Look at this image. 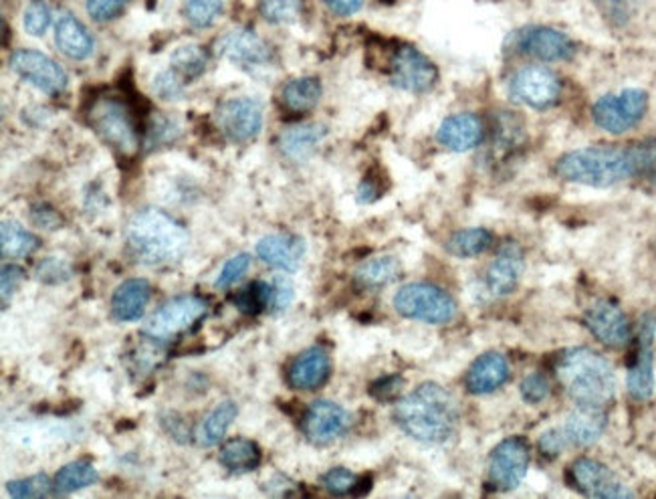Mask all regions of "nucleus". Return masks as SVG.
I'll return each instance as SVG.
<instances>
[{"label": "nucleus", "instance_id": "f257e3e1", "mask_svg": "<svg viewBox=\"0 0 656 499\" xmlns=\"http://www.w3.org/2000/svg\"><path fill=\"white\" fill-rule=\"evenodd\" d=\"M458 404L436 382H424L406 394L394 408V421L411 439L424 445H443L458 427Z\"/></svg>", "mask_w": 656, "mask_h": 499}, {"label": "nucleus", "instance_id": "f03ea898", "mask_svg": "<svg viewBox=\"0 0 656 499\" xmlns=\"http://www.w3.org/2000/svg\"><path fill=\"white\" fill-rule=\"evenodd\" d=\"M558 381L578 406L604 408L614 401L616 374L606 358L590 348L565 350L558 367Z\"/></svg>", "mask_w": 656, "mask_h": 499}, {"label": "nucleus", "instance_id": "7ed1b4c3", "mask_svg": "<svg viewBox=\"0 0 656 499\" xmlns=\"http://www.w3.org/2000/svg\"><path fill=\"white\" fill-rule=\"evenodd\" d=\"M131 257L144 265L174 263L188 251V233L170 214L144 209L134 214L126 229Z\"/></svg>", "mask_w": 656, "mask_h": 499}, {"label": "nucleus", "instance_id": "20e7f679", "mask_svg": "<svg viewBox=\"0 0 656 499\" xmlns=\"http://www.w3.org/2000/svg\"><path fill=\"white\" fill-rule=\"evenodd\" d=\"M556 172L568 182L609 189L634 179L633 150L618 146L580 148L563 155L556 164Z\"/></svg>", "mask_w": 656, "mask_h": 499}, {"label": "nucleus", "instance_id": "39448f33", "mask_svg": "<svg viewBox=\"0 0 656 499\" xmlns=\"http://www.w3.org/2000/svg\"><path fill=\"white\" fill-rule=\"evenodd\" d=\"M92 130L119 155L131 156L138 152L140 136L136 121L126 102L118 97H97L87 109Z\"/></svg>", "mask_w": 656, "mask_h": 499}, {"label": "nucleus", "instance_id": "423d86ee", "mask_svg": "<svg viewBox=\"0 0 656 499\" xmlns=\"http://www.w3.org/2000/svg\"><path fill=\"white\" fill-rule=\"evenodd\" d=\"M394 308L402 318L443 326L455 320L457 304L441 287L431 284H409L394 296Z\"/></svg>", "mask_w": 656, "mask_h": 499}, {"label": "nucleus", "instance_id": "0eeeda50", "mask_svg": "<svg viewBox=\"0 0 656 499\" xmlns=\"http://www.w3.org/2000/svg\"><path fill=\"white\" fill-rule=\"evenodd\" d=\"M648 109V96L643 89H624L618 94L600 97L592 107L597 128L609 134H624L641 124Z\"/></svg>", "mask_w": 656, "mask_h": 499}, {"label": "nucleus", "instance_id": "6e6552de", "mask_svg": "<svg viewBox=\"0 0 656 499\" xmlns=\"http://www.w3.org/2000/svg\"><path fill=\"white\" fill-rule=\"evenodd\" d=\"M214 121L229 142H253L263 130V107L253 97H235L219 106Z\"/></svg>", "mask_w": 656, "mask_h": 499}, {"label": "nucleus", "instance_id": "1a4fd4ad", "mask_svg": "<svg viewBox=\"0 0 656 499\" xmlns=\"http://www.w3.org/2000/svg\"><path fill=\"white\" fill-rule=\"evenodd\" d=\"M388 73L392 85L409 94H426L433 89L438 79V72L433 61L419 49L409 47V45L394 51Z\"/></svg>", "mask_w": 656, "mask_h": 499}, {"label": "nucleus", "instance_id": "9d476101", "mask_svg": "<svg viewBox=\"0 0 656 499\" xmlns=\"http://www.w3.org/2000/svg\"><path fill=\"white\" fill-rule=\"evenodd\" d=\"M509 92L514 99L523 106L548 109L558 104L562 94V84H560V77L548 67L529 65L514 75Z\"/></svg>", "mask_w": 656, "mask_h": 499}, {"label": "nucleus", "instance_id": "9b49d317", "mask_svg": "<svg viewBox=\"0 0 656 499\" xmlns=\"http://www.w3.org/2000/svg\"><path fill=\"white\" fill-rule=\"evenodd\" d=\"M531 449L528 440L509 437L501 440L489 459V481L495 489H516L528 476Z\"/></svg>", "mask_w": 656, "mask_h": 499}, {"label": "nucleus", "instance_id": "f8f14e48", "mask_svg": "<svg viewBox=\"0 0 656 499\" xmlns=\"http://www.w3.org/2000/svg\"><path fill=\"white\" fill-rule=\"evenodd\" d=\"M9 63L12 72L19 73L24 82L35 85L39 92L47 96H60L67 87V73L63 72L60 63L41 51L19 49L12 53Z\"/></svg>", "mask_w": 656, "mask_h": 499}, {"label": "nucleus", "instance_id": "ddd939ff", "mask_svg": "<svg viewBox=\"0 0 656 499\" xmlns=\"http://www.w3.org/2000/svg\"><path fill=\"white\" fill-rule=\"evenodd\" d=\"M207 314V301L197 296H180V298L166 301L158 309L148 323L146 332L152 338L165 340L180 332H187L194 323H199Z\"/></svg>", "mask_w": 656, "mask_h": 499}, {"label": "nucleus", "instance_id": "4468645a", "mask_svg": "<svg viewBox=\"0 0 656 499\" xmlns=\"http://www.w3.org/2000/svg\"><path fill=\"white\" fill-rule=\"evenodd\" d=\"M655 316H645L641 321L638 344L634 352L633 364L628 369L626 386L628 393L636 401H648L655 393V357H653V342H655Z\"/></svg>", "mask_w": 656, "mask_h": 499}, {"label": "nucleus", "instance_id": "2eb2a0df", "mask_svg": "<svg viewBox=\"0 0 656 499\" xmlns=\"http://www.w3.org/2000/svg\"><path fill=\"white\" fill-rule=\"evenodd\" d=\"M584 323H586L590 333L609 348L621 350L628 346L633 338V330L626 314L622 311L621 306H616L610 299H597L584 314Z\"/></svg>", "mask_w": 656, "mask_h": 499}, {"label": "nucleus", "instance_id": "dca6fc26", "mask_svg": "<svg viewBox=\"0 0 656 499\" xmlns=\"http://www.w3.org/2000/svg\"><path fill=\"white\" fill-rule=\"evenodd\" d=\"M352 427V415L334 401H316L304 415V433L314 445H329L343 437Z\"/></svg>", "mask_w": 656, "mask_h": 499}, {"label": "nucleus", "instance_id": "f3484780", "mask_svg": "<svg viewBox=\"0 0 656 499\" xmlns=\"http://www.w3.org/2000/svg\"><path fill=\"white\" fill-rule=\"evenodd\" d=\"M570 481L575 489L586 493L588 498L628 499L636 496L633 489L616 479L606 465L586 457L578 459L570 467Z\"/></svg>", "mask_w": 656, "mask_h": 499}, {"label": "nucleus", "instance_id": "a211bd4d", "mask_svg": "<svg viewBox=\"0 0 656 499\" xmlns=\"http://www.w3.org/2000/svg\"><path fill=\"white\" fill-rule=\"evenodd\" d=\"M516 49L523 55L541 61H568L575 55L574 41L551 26H533L521 31L516 39Z\"/></svg>", "mask_w": 656, "mask_h": 499}, {"label": "nucleus", "instance_id": "6ab92c4d", "mask_svg": "<svg viewBox=\"0 0 656 499\" xmlns=\"http://www.w3.org/2000/svg\"><path fill=\"white\" fill-rule=\"evenodd\" d=\"M219 55L235 63L239 67L253 70L263 67L271 61V49L261 36L251 29H235L216 43Z\"/></svg>", "mask_w": 656, "mask_h": 499}, {"label": "nucleus", "instance_id": "aec40b11", "mask_svg": "<svg viewBox=\"0 0 656 499\" xmlns=\"http://www.w3.org/2000/svg\"><path fill=\"white\" fill-rule=\"evenodd\" d=\"M523 267H526V262H523L521 247L514 241L504 243L495 262L487 269V279H485L487 289L495 298H505V296L514 294L519 279H521V274H523Z\"/></svg>", "mask_w": 656, "mask_h": 499}, {"label": "nucleus", "instance_id": "412c9836", "mask_svg": "<svg viewBox=\"0 0 656 499\" xmlns=\"http://www.w3.org/2000/svg\"><path fill=\"white\" fill-rule=\"evenodd\" d=\"M331 360L324 348H309L295 358L287 372V382L295 391H316L328 382Z\"/></svg>", "mask_w": 656, "mask_h": 499}, {"label": "nucleus", "instance_id": "4be33fe9", "mask_svg": "<svg viewBox=\"0 0 656 499\" xmlns=\"http://www.w3.org/2000/svg\"><path fill=\"white\" fill-rule=\"evenodd\" d=\"M304 238L295 235H269L257 243V257L273 269L294 274L304 262Z\"/></svg>", "mask_w": 656, "mask_h": 499}, {"label": "nucleus", "instance_id": "5701e85b", "mask_svg": "<svg viewBox=\"0 0 656 499\" xmlns=\"http://www.w3.org/2000/svg\"><path fill=\"white\" fill-rule=\"evenodd\" d=\"M509 381V362L499 352H487L470 364L465 376V384L470 394H491L499 391Z\"/></svg>", "mask_w": 656, "mask_h": 499}, {"label": "nucleus", "instance_id": "b1692460", "mask_svg": "<svg viewBox=\"0 0 656 499\" xmlns=\"http://www.w3.org/2000/svg\"><path fill=\"white\" fill-rule=\"evenodd\" d=\"M485 128L479 116L475 114H457L446 118L438 128V142L453 152H467L483 142Z\"/></svg>", "mask_w": 656, "mask_h": 499}, {"label": "nucleus", "instance_id": "393cba45", "mask_svg": "<svg viewBox=\"0 0 656 499\" xmlns=\"http://www.w3.org/2000/svg\"><path fill=\"white\" fill-rule=\"evenodd\" d=\"M606 423H609V415L604 408L578 406L574 413L568 416L562 431L570 445L590 447L602 437V433L606 431Z\"/></svg>", "mask_w": 656, "mask_h": 499}, {"label": "nucleus", "instance_id": "a878e982", "mask_svg": "<svg viewBox=\"0 0 656 499\" xmlns=\"http://www.w3.org/2000/svg\"><path fill=\"white\" fill-rule=\"evenodd\" d=\"M55 41L61 53L73 61L87 60L94 53V36L87 31V26L70 12H63L55 24Z\"/></svg>", "mask_w": 656, "mask_h": 499}, {"label": "nucleus", "instance_id": "bb28decb", "mask_svg": "<svg viewBox=\"0 0 656 499\" xmlns=\"http://www.w3.org/2000/svg\"><path fill=\"white\" fill-rule=\"evenodd\" d=\"M152 298V286L146 279H128L119 284L112 298V314L118 321H138Z\"/></svg>", "mask_w": 656, "mask_h": 499}, {"label": "nucleus", "instance_id": "cd10ccee", "mask_svg": "<svg viewBox=\"0 0 656 499\" xmlns=\"http://www.w3.org/2000/svg\"><path fill=\"white\" fill-rule=\"evenodd\" d=\"M326 138V128L316 124L292 126L279 136V148L283 155L294 162H304L316 152L317 146Z\"/></svg>", "mask_w": 656, "mask_h": 499}, {"label": "nucleus", "instance_id": "c85d7f7f", "mask_svg": "<svg viewBox=\"0 0 656 499\" xmlns=\"http://www.w3.org/2000/svg\"><path fill=\"white\" fill-rule=\"evenodd\" d=\"M219 461L231 474H248L261 465L263 453L255 440L231 439L221 447Z\"/></svg>", "mask_w": 656, "mask_h": 499}, {"label": "nucleus", "instance_id": "c756f323", "mask_svg": "<svg viewBox=\"0 0 656 499\" xmlns=\"http://www.w3.org/2000/svg\"><path fill=\"white\" fill-rule=\"evenodd\" d=\"M236 415H239V408L233 401H223V403L216 404L211 413L202 418V423L197 428L194 437H197L200 447H214L216 443H221L226 431L233 425Z\"/></svg>", "mask_w": 656, "mask_h": 499}, {"label": "nucleus", "instance_id": "7c9ffc66", "mask_svg": "<svg viewBox=\"0 0 656 499\" xmlns=\"http://www.w3.org/2000/svg\"><path fill=\"white\" fill-rule=\"evenodd\" d=\"M321 92V82L317 77H297L282 89L283 107L294 114H305L317 106Z\"/></svg>", "mask_w": 656, "mask_h": 499}, {"label": "nucleus", "instance_id": "2f4dec72", "mask_svg": "<svg viewBox=\"0 0 656 499\" xmlns=\"http://www.w3.org/2000/svg\"><path fill=\"white\" fill-rule=\"evenodd\" d=\"M39 247V238L14 221H4L0 226V251L4 259H21Z\"/></svg>", "mask_w": 656, "mask_h": 499}, {"label": "nucleus", "instance_id": "473e14b6", "mask_svg": "<svg viewBox=\"0 0 656 499\" xmlns=\"http://www.w3.org/2000/svg\"><path fill=\"white\" fill-rule=\"evenodd\" d=\"M491 233L483 226H477V229H465V231L455 233L453 237L448 238L446 251L458 259H470V257L483 255L491 247Z\"/></svg>", "mask_w": 656, "mask_h": 499}, {"label": "nucleus", "instance_id": "72a5a7b5", "mask_svg": "<svg viewBox=\"0 0 656 499\" xmlns=\"http://www.w3.org/2000/svg\"><path fill=\"white\" fill-rule=\"evenodd\" d=\"M400 263L394 257H375L370 262L363 263L362 267L356 272V282L363 289H378V287L388 286L394 279H399Z\"/></svg>", "mask_w": 656, "mask_h": 499}, {"label": "nucleus", "instance_id": "f704fd0d", "mask_svg": "<svg viewBox=\"0 0 656 499\" xmlns=\"http://www.w3.org/2000/svg\"><path fill=\"white\" fill-rule=\"evenodd\" d=\"M97 481H99V474H97L94 464L82 459V461L65 465L61 469L57 477H55V489L60 493H71V491L92 488Z\"/></svg>", "mask_w": 656, "mask_h": 499}, {"label": "nucleus", "instance_id": "c9c22d12", "mask_svg": "<svg viewBox=\"0 0 656 499\" xmlns=\"http://www.w3.org/2000/svg\"><path fill=\"white\" fill-rule=\"evenodd\" d=\"M324 488L331 496H360L370 489V477H358L346 467H334L326 476L321 477Z\"/></svg>", "mask_w": 656, "mask_h": 499}, {"label": "nucleus", "instance_id": "e433bc0d", "mask_svg": "<svg viewBox=\"0 0 656 499\" xmlns=\"http://www.w3.org/2000/svg\"><path fill=\"white\" fill-rule=\"evenodd\" d=\"M269 299L271 284L253 282V284L243 287L241 291H236L233 301H235L236 308L241 309L246 316H257L263 309L269 308Z\"/></svg>", "mask_w": 656, "mask_h": 499}, {"label": "nucleus", "instance_id": "4c0bfd02", "mask_svg": "<svg viewBox=\"0 0 656 499\" xmlns=\"http://www.w3.org/2000/svg\"><path fill=\"white\" fill-rule=\"evenodd\" d=\"M258 11L267 23H295L301 14V0H261Z\"/></svg>", "mask_w": 656, "mask_h": 499}, {"label": "nucleus", "instance_id": "58836bf2", "mask_svg": "<svg viewBox=\"0 0 656 499\" xmlns=\"http://www.w3.org/2000/svg\"><path fill=\"white\" fill-rule=\"evenodd\" d=\"M631 150H633L634 179H641L650 189H656V142L634 144Z\"/></svg>", "mask_w": 656, "mask_h": 499}, {"label": "nucleus", "instance_id": "ea45409f", "mask_svg": "<svg viewBox=\"0 0 656 499\" xmlns=\"http://www.w3.org/2000/svg\"><path fill=\"white\" fill-rule=\"evenodd\" d=\"M224 0H184L188 23L197 29H209L223 12Z\"/></svg>", "mask_w": 656, "mask_h": 499}, {"label": "nucleus", "instance_id": "a19ab883", "mask_svg": "<svg viewBox=\"0 0 656 499\" xmlns=\"http://www.w3.org/2000/svg\"><path fill=\"white\" fill-rule=\"evenodd\" d=\"M172 65L187 79H194L207 70V53L199 45H184L172 55Z\"/></svg>", "mask_w": 656, "mask_h": 499}, {"label": "nucleus", "instance_id": "79ce46f5", "mask_svg": "<svg viewBox=\"0 0 656 499\" xmlns=\"http://www.w3.org/2000/svg\"><path fill=\"white\" fill-rule=\"evenodd\" d=\"M7 491L12 498L19 499L49 498L53 496V484L47 476H33L11 481Z\"/></svg>", "mask_w": 656, "mask_h": 499}, {"label": "nucleus", "instance_id": "37998d69", "mask_svg": "<svg viewBox=\"0 0 656 499\" xmlns=\"http://www.w3.org/2000/svg\"><path fill=\"white\" fill-rule=\"evenodd\" d=\"M23 24L27 33L33 36L45 35L51 24V9L43 0H33L24 11Z\"/></svg>", "mask_w": 656, "mask_h": 499}, {"label": "nucleus", "instance_id": "c03bdc74", "mask_svg": "<svg viewBox=\"0 0 656 499\" xmlns=\"http://www.w3.org/2000/svg\"><path fill=\"white\" fill-rule=\"evenodd\" d=\"M248 267H251V255L248 253H239V255L224 263L214 286L219 287V289L235 286L236 282L248 272Z\"/></svg>", "mask_w": 656, "mask_h": 499}, {"label": "nucleus", "instance_id": "a18cd8bd", "mask_svg": "<svg viewBox=\"0 0 656 499\" xmlns=\"http://www.w3.org/2000/svg\"><path fill=\"white\" fill-rule=\"evenodd\" d=\"M129 0H85L87 14L97 23H107L118 19L121 12L126 11Z\"/></svg>", "mask_w": 656, "mask_h": 499}, {"label": "nucleus", "instance_id": "49530a36", "mask_svg": "<svg viewBox=\"0 0 656 499\" xmlns=\"http://www.w3.org/2000/svg\"><path fill=\"white\" fill-rule=\"evenodd\" d=\"M294 296V286H292V282H289L285 275H277V277L271 282V311H273V314H282V311H285V309L292 306Z\"/></svg>", "mask_w": 656, "mask_h": 499}, {"label": "nucleus", "instance_id": "de8ad7c7", "mask_svg": "<svg viewBox=\"0 0 656 499\" xmlns=\"http://www.w3.org/2000/svg\"><path fill=\"white\" fill-rule=\"evenodd\" d=\"M402 386H404V379L399 374H390V376H382V379L372 382L370 384V394L378 403H390V401L399 399Z\"/></svg>", "mask_w": 656, "mask_h": 499}, {"label": "nucleus", "instance_id": "09e8293b", "mask_svg": "<svg viewBox=\"0 0 656 499\" xmlns=\"http://www.w3.org/2000/svg\"><path fill=\"white\" fill-rule=\"evenodd\" d=\"M519 391H521V396H523L526 403H543L548 399V394H550V382H548V379L543 374L536 372V374L526 376V381L521 382Z\"/></svg>", "mask_w": 656, "mask_h": 499}, {"label": "nucleus", "instance_id": "8fccbe9b", "mask_svg": "<svg viewBox=\"0 0 656 499\" xmlns=\"http://www.w3.org/2000/svg\"><path fill=\"white\" fill-rule=\"evenodd\" d=\"M154 92H156V96L160 97V99H166V102L182 99V96H184L182 82L178 79V75L174 72L160 73L154 79Z\"/></svg>", "mask_w": 656, "mask_h": 499}, {"label": "nucleus", "instance_id": "3c124183", "mask_svg": "<svg viewBox=\"0 0 656 499\" xmlns=\"http://www.w3.org/2000/svg\"><path fill=\"white\" fill-rule=\"evenodd\" d=\"M70 265L65 262H60V259H53V257L39 263V267H36L39 282H45V284H61V282L70 279Z\"/></svg>", "mask_w": 656, "mask_h": 499}, {"label": "nucleus", "instance_id": "603ef678", "mask_svg": "<svg viewBox=\"0 0 656 499\" xmlns=\"http://www.w3.org/2000/svg\"><path fill=\"white\" fill-rule=\"evenodd\" d=\"M24 269L19 265H4L2 267V306H9V299L14 296V291L23 284Z\"/></svg>", "mask_w": 656, "mask_h": 499}, {"label": "nucleus", "instance_id": "864d4df0", "mask_svg": "<svg viewBox=\"0 0 656 499\" xmlns=\"http://www.w3.org/2000/svg\"><path fill=\"white\" fill-rule=\"evenodd\" d=\"M565 445H570V443L565 439L562 428H551L548 433H543L539 439V449L546 457H558L565 449Z\"/></svg>", "mask_w": 656, "mask_h": 499}, {"label": "nucleus", "instance_id": "5fc2aeb1", "mask_svg": "<svg viewBox=\"0 0 656 499\" xmlns=\"http://www.w3.org/2000/svg\"><path fill=\"white\" fill-rule=\"evenodd\" d=\"M597 2L602 4L604 12L614 21H626L628 14H631V9H633V0H597Z\"/></svg>", "mask_w": 656, "mask_h": 499}, {"label": "nucleus", "instance_id": "6e6d98bb", "mask_svg": "<svg viewBox=\"0 0 656 499\" xmlns=\"http://www.w3.org/2000/svg\"><path fill=\"white\" fill-rule=\"evenodd\" d=\"M33 221H35L36 225L41 226V229H60L61 226V216L60 214L55 213L53 209H47V206H39L33 211Z\"/></svg>", "mask_w": 656, "mask_h": 499}, {"label": "nucleus", "instance_id": "4d7b16f0", "mask_svg": "<svg viewBox=\"0 0 656 499\" xmlns=\"http://www.w3.org/2000/svg\"><path fill=\"white\" fill-rule=\"evenodd\" d=\"M329 11L340 14V17H350L353 12L362 9L363 0H324Z\"/></svg>", "mask_w": 656, "mask_h": 499}]
</instances>
